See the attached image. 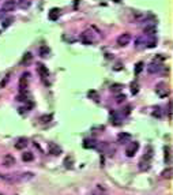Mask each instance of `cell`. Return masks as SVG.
<instances>
[{"mask_svg":"<svg viewBox=\"0 0 173 195\" xmlns=\"http://www.w3.org/2000/svg\"><path fill=\"white\" fill-rule=\"evenodd\" d=\"M138 150H139V143L134 141L127 146V149H125V154H127V157H134Z\"/></svg>","mask_w":173,"mask_h":195,"instance_id":"1","label":"cell"},{"mask_svg":"<svg viewBox=\"0 0 173 195\" xmlns=\"http://www.w3.org/2000/svg\"><path fill=\"white\" fill-rule=\"evenodd\" d=\"M130 42H131V35H130L128 33H123V34H120L119 37H117V44H119L120 47H125V45H128Z\"/></svg>","mask_w":173,"mask_h":195,"instance_id":"2","label":"cell"},{"mask_svg":"<svg viewBox=\"0 0 173 195\" xmlns=\"http://www.w3.org/2000/svg\"><path fill=\"white\" fill-rule=\"evenodd\" d=\"M16 7V3L15 0H6L3 3V8H1V11H4V13H10V11H14Z\"/></svg>","mask_w":173,"mask_h":195,"instance_id":"3","label":"cell"},{"mask_svg":"<svg viewBox=\"0 0 173 195\" xmlns=\"http://www.w3.org/2000/svg\"><path fill=\"white\" fill-rule=\"evenodd\" d=\"M155 93H157L160 97H166L169 94V90L166 89V85L165 83H158L157 87H155Z\"/></svg>","mask_w":173,"mask_h":195,"instance_id":"4","label":"cell"},{"mask_svg":"<svg viewBox=\"0 0 173 195\" xmlns=\"http://www.w3.org/2000/svg\"><path fill=\"white\" fill-rule=\"evenodd\" d=\"M79 40H80V42H82V44H85V45H91V44H93V38L90 37L89 32L82 33V34L79 35Z\"/></svg>","mask_w":173,"mask_h":195,"instance_id":"5","label":"cell"},{"mask_svg":"<svg viewBox=\"0 0 173 195\" xmlns=\"http://www.w3.org/2000/svg\"><path fill=\"white\" fill-rule=\"evenodd\" d=\"M37 72L40 74V77L41 78H46L49 77V71L48 68H46V66H44V64H37Z\"/></svg>","mask_w":173,"mask_h":195,"instance_id":"6","label":"cell"},{"mask_svg":"<svg viewBox=\"0 0 173 195\" xmlns=\"http://www.w3.org/2000/svg\"><path fill=\"white\" fill-rule=\"evenodd\" d=\"M48 147H49V153H52L53 156H59V154L61 153V149L56 143H53V142H49Z\"/></svg>","mask_w":173,"mask_h":195,"instance_id":"7","label":"cell"},{"mask_svg":"<svg viewBox=\"0 0 173 195\" xmlns=\"http://www.w3.org/2000/svg\"><path fill=\"white\" fill-rule=\"evenodd\" d=\"M34 177L32 172H26V173H18V183L19 182H27V180H32Z\"/></svg>","mask_w":173,"mask_h":195,"instance_id":"8","label":"cell"},{"mask_svg":"<svg viewBox=\"0 0 173 195\" xmlns=\"http://www.w3.org/2000/svg\"><path fill=\"white\" fill-rule=\"evenodd\" d=\"M59 16H60V10H59V8H52V10L48 13L49 21H57Z\"/></svg>","mask_w":173,"mask_h":195,"instance_id":"9","label":"cell"},{"mask_svg":"<svg viewBox=\"0 0 173 195\" xmlns=\"http://www.w3.org/2000/svg\"><path fill=\"white\" fill-rule=\"evenodd\" d=\"M161 67H162V66H161L160 63H157V61H153L150 66H147V71L150 74H155V72H158V71L161 70Z\"/></svg>","mask_w":173,"mask_h":195,"instance_id":"10","label":"cell"},{"mask_svg":"<svg viewBox=\"0 0 173 195\" xmlns=\"http://www.w3.org/2000/svg\"><path fill=\"white\" fill-rule=\"evenodd\" d=\"M15 164V158H14V156H11V154H6V156L3 157V165L4 166H11Z\"/></svg>","mask_w":173,"mask_h":195,"instance_id":"11","label":"cell"},{"mask_svg":"<svg viewBox=\"0 0 173 195\" xmlns=\"http://www.w3.org/2000/svg\"><path fill=\"white\" fill-rule=\"evenodd\" d=\"M27 77H29V74L26 72V74H23L22 78L19 79V89H21V92H23V90L27 87Z\"/></svg>","mask_w":173,"mask_h":195,"instance_id":"12","label":"cell"},{"mask_svg":"<svg viewBox=\"0 0 173 195\" xmlns=\"http://www.w3.org/2000/svg\"><path fill=\"white\" fill-rule=\"evenodd\" d=\"M117 139H119L120 143H125L127 141H131V134H127V132H120L117 135Z\"/></svg>","mask_w":173,"mask_h":195,"instance_id":"13","label":"cell"},{"mask_svg":"<svg viewBox=\"0 0 173 195\" xmlns=\"http://www.w3.org/2000/svg\"><path fill=\"white\" fill-rule=\"evenodd\" d=\"M110 119H112V122H113V124H115V126H119L120 123H121V122H120V120H121V116H120L117 112H112V113H110Z\"/></svg>","mask_w":173,"mask_h":195,"instance_id":"14","label":"cell"},{"mask_svg":"<svg viewBox=\"0 0 173 195\" xmlns=\"http://www.w3.org/2000/svg\"><path fill=\"white\" fill-rule=\"evenodd\" d=\"M26 145H27V141H26L25 138H21V139H18V142L15 143V149H18V150H22V149H25Z\"/></svg>","mask_w":173,"mask_h":195,"instance_id":"15","label":"cell"},{"mask_svg":"<svg viewBox=\"0 0 173 195\" xmlns=\"http://www.w3.org/2000/svg\"><path fill=\"white\" fill-rule=\"evenodd\" d=\"M139 169L141 171H149L150 169V161L142 160L141 162H139Z\"/></svg>","mask_w":173,"mask_h":195,"instance_id":"16","label":"cell"},{"mask_svg":"<svg viewBox=\"0 0 173 195\" xmlns=\"http://www.w3.org/2000/svg\"><path fill=\"white\" fill-rule=\"evenodd\" d=\"M32 6V0H19V7L22 10H27Z\"/></svg>","mask_w":173,"mask_h":195,"instance_id":"17","label":"cell"},{"mask_svg":"<svg viewBox=\"0 0 173 195\" xmlns=\"http://www.w3.org/2000/svg\"><path fill=\"white\" fill-rule=\"evenodd\" d=\"M33 153H30V151H26V153L22 154V160L25 161V162H29V161H33Z\"/></svg>","mask_w":173,"mask_h":195,"instance_id":"18","label":"cell"},{"mask_svg":"<svg viewBox=\"0 0 173 195\" xmlns=\"http://www.w3.org/2000/svg\"><path fill=\"white\" fill-rule=\"evenodd\" d=\"M144 33L149 35H154V33H157V27L155 26H147V27H144Z\"/></svg>","mask_w":173,"mask_h":195,"instance_id":"19","label":"cell"},{"mask_svg":"<svg viewBox=\"0 0 173 195\" xmlns=\"http://www.w3.org/2000/svg\"><path fill=\"white\" fill-rule=\"evenodd\" d=\"M13 22H14V18H13V16H8V18H6V19L1 22V25H3V29H7V27H8V26H10Z\"/></svg>","mask_w":173,"mask_h":195,"instance_id":"20","label":"cell"},{"mask_svg":"<svg viewBox=\"0 0 173 195\" xmlns=\"http://www.w3.org/2000/svg\"><path fill=\"white\" fill-rule=\"evenodd\" d=\"M151 157H153V149H151V147L149 146V147H147V153L144 154L142 160H144V161H150V160H151Z\"/></svg>","mask_w":173,"mask_h":195,"instance_id":"21","label":"cell"},{"mask_svg":"<svg viewBox=\"0 0 173 195\" xmlns=\"http://www.w3.org/2000/svg\"><path fill=\"white\" fill-rule=\"evenodd\" d=\"M48 53H49L48 47H46V45H42L41 48H40V55H41L42 58H46V56H48Z\"/></svg>","mask_w":173,"mask_h":195,"instance_id":"22","label":"cell"},{"mask_svg":"<svg viewBox=\"0 0 173 195\" xmlns=\"http://www.w3.org/2000/svg\"><path fill=\"white\" fill-rule=\"evenodd\" d=\"M85 147H96L97 146V142L94 141V139H86L83 143Z\"/></svg>","mask_w":173,"mask_h":195,"instance_id":"23","label":"cell"},{"mask_svg":"<svg viewBox=\"0 0 173 195\" xmlns=\"http://www.w3.org/2000/svg\"><path fill=\"white\" fill-rule=\"evenodd\" d=\"M147 47H149V48H154V47H157V38H155V37H151V38L147 41Z\"/></svg>","mask_w":173,"mask_h":195,"instance_id":"24","label":"cell"},{"mask_svg":"<svg viewBox=\"0 0 173 195\" xmlns=\"http://www.w3.org/2000/svg\"><path fill=\"white\" fill-rule=\"evenodd\" d=\"M143 67H144L143 63H138L136 66H135V74H136V75H139V74H141V71L143 70Z\"/></svg>","mask_w":173,"mask_h":195,"instance_id":"25","label":"cell"},{"mask_svg":"<svg viewBox=\"0 0 173 195\" xmlns=\"http://www.w3.org/2000/svg\"><path fill=\"white\" fill-rule=\"evenodd\" d=\"M121 89H123V85H120V83H115V85L110 86V90H112V92H120Z\"/></svg>","mask_w":173,"mask_h":195,"instance_id":"26","label":"cell"},{"mask_svg":"<svg viewBox=\"0 0 173 195\" xmlns=\"http://www.w3.org/2000/svg\"><path fill=\"white\" fill-rule=\"evenodd\" d=\"M138 92H139V86H138V83L136 82H134L131 85V93L132 94H138Z\"/></svg>","mask_w":173,"mask_h":195,"instance_id":"27","label":"cell"},{"mask_svg":"<svg viewBox=\"0 0 173 195\" xmlns=\"http://www.w3.org/2000/svg\"><path fill=\"white\" fill-rule=\"evenodd\" d=\"M165 161H170V147H165Z\"/></svg>","mask_w":173,"mask_h":195,"instance_id":"28","label":"cell"},{"mask_svg":"<svg viewBox=\"0 0 173 195\" xmlns=\"http://www.w3.org/2000/svg\"><path fill=\"white\" fill-rule=\"evenodd\" d=\"M32 58H33V56H32V53H30V52H27V53H26L25 55V56H23V63H27V61H30V60H32Z\"/></svg>","mask_w":173,"mask_h":195,"instance_id":"29","label":"cell"},{"mask_svg":"<svg viewBox=\"0 0 173 195\" xmlns=\"http://www.w3.org/2000/svg\"><path fill=\"white\" fill-rule=\"evenodd\" d=\"M153 115L157 116V117H161V116H162V111H161L160 106H157V108H155V111L153 112Z\"/></svg>","mask_w":173,"mask_h":195,"instance_id":"30","label":"cell"},{"mask_svg":"<svg viewBox=\"0 0 173 195\" xmlns=\"http://www.w3.org/2000/svg\"><path fill=\"white\" fill-rule=\"evenodd\" d=\"M8 81H10V74H8L6 78H4V81H1V82H0V87H4V86H6Z\"/></svg>","mask_w":173,"mask_h":195,"instance_id":"31","label":"cell"},{"mask_svg":"<svg viewBox=\"0 0 173 195\" xmlns=\"http://www.w3.org/2000/svg\"><path fill=\"white\" fill-rule=\"evenodd\" d=\"M162 176H163V177H172V169L169 168L168 171H163V172H162Z\"/></svg>","mask_w":173,"mask_h":195,"instance_id":"32","label":"cell"},{"mask_svg":"<svg viewBox=\"0 0 173 195\" xmlns=\"http://www.w3.org/2000/svg\"><path fill=\"white\" fill-rule=\"evenodd\" d=\"M89 97H93L94 100H98V96H97V93L94 90H90L89 92Z\"/></svg>","mask_w":173,"mask_h":195,"instance_id":"33","label":"cell"},{"mask_svg":"<svg viewBox=\"0 0 173 195\" xmlns=\"http://www.w3.org/2000/svg\"><path fill=\"white\" fill-rule=\"evenodd\" d=\"M168 115H169V117H172V103L170 101L168 104Z\"/></svg>","mask_w":173,"mask_h":195,"instance_id":"34","label":"cell"},{"mask_svg":"<svg viewBox=\"0 0 173 195\" xmlns=\"http://www.w3.org/2000/svg\"><path fill=\"white\" fill-rule=\"evenodd\" d=\"M51 119H52V115H48V116H42V117H41V120L45 123V122H49Z\"/></svg>","mask_w":173,"mask_h":195,"instance_id":"35","label":"cell"},{"mask_svg":"<svg viewBox=\"0 0 173 195\" xmlns=\"http://www.w3.org/2000/svg\"><path fill=\"white\" fill-rule=\"evenodd\" d=\"M124 100H125L124 94H119V96H117V103H121V101H124Z\"/></svg>","mask_w":173,"mask_h":195,"instance_id":"36","label":"cell"},{"mask_svg":"<svg viewBox=\"0 0 173 195\" xmlns=\"http://www.w3.org/2000/svg\"><path fill=\"white\" fill-rule=\"evenodd\" d=\"M136 48H141V45H142V37H139V38H136Z\"/></svg>","mask_w":173,"mask_h":195,"instance_id":"37","label":"cell"},{"mask_svg":"<svg viewBox=\"0 0 173 195\" xmlns=\"http://www.w3.org/2000/svg\"><path fill=\"white\" fill-rule=\"evenodd\" d=\"M4 14H6V13H4V11H0V19H1V18H3V16H4Z\"/></svg>","mask_w":173,"mask_h":195,"instance_id":"38","label":"cell"},{"mask_svg":"<svg viewBox=\"0 0 173 195\" xmlns=\"http://www.w3.org/2000/svg\"><path fill=\"white\" fill-rule=\"evenodd\" d=\"M0 195H1V194H0Z\"/></svg>","mask_w":173,"mask_h":195,"instance_id":"39","label":"cell"}]
</instances>
